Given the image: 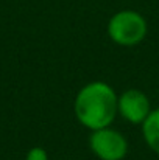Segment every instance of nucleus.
Here are the masks:
<instances>
[{"label":"nucleus","mask_w":159,"mask_h":160,"mask_svg":"<svg viewBox=\"0 0 159 160\" xmlns=\"http://www.w3.org/2000/svg\"><path fill=\"white\" fill-rule=\"evenodd\" d=\"M153 110L148 95L140 89H126L119 93L117 98V113L125 121L134 126H140L145 118Z\"/></svg>","instance_id":"obj_4"},{"label":"nucleus","mask_w":159,"mask_h":160,"mask_svg":"<svg viewBox=\"0 0 159 160\" xmlns=\"http://www.w3.org/2000/svg\"><path fill=\"white\" fill-rule=\"evenodd\" d=\"M119 93L106 81L86 82L73 98V113L77 121L89 132L112 126L117 118Z\"/></svg>","instance_id":"obj_1"},{"label":"nucleus","mask_w":159,"mask_h":160,"mask_svg":"<svg viewBox=\"0 0 159 160\" xmlns=\"http://www.w3.org/2000/svg\"><path fill=\"white\" fill-rule=\"evenodd\" d=\"M87 145L94 157L98 160H123L130 151L126 137L112 126L91 131Z\"/></svg>","instance_id":"obj_3"},{"label":"nucleus","mask_w":159,"mask_h":160,"mask_svg":"<svg viewBox=\"0 0 159 160\" xmlns=\"http://www.w3.org/2000/svg\"><path fill=\"white\" fill-rule=\"evenodd\" d=\"M140 132L145 145L159 156V107H155L140 124Z\"/></svg>","instance_id":"obj_5"},{"label":"nucleus","mask_w":159,"mask_h":160,"mask_svg":"<svg viewBox=\"0 0 159 160\" xmlns=\"http://www.w3.org/2000/svg\"><path fill=\"white\" fill-rule=\"evenodd\" d=\"M25 160H49V152L42 146H33L27 151Z\"/></svg>","instance_id":"obj_6"},{"label":"nucleus","mask_w":159,"mask_h":160,"mask_svg":"<svg viewBox=\"0 0 159 160\" xmlns=\"http://www.w3.org/2000/svg\"><path fill=\"white\" fill-rule=\"evenodd\" d=\"M106 33L119 47H136L145 41L148 34V22L136 9H120L109 17Z\"/></svg>","instance_id":"obj_2"}]
</instances>
